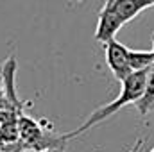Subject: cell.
<instances>
[{
    "mask_svg": "<svg viewBox=\"0 0 154 152\" xmlns=\"http://www.w3.org/2000/svg\"><path fill=\"white\" fill-rule=\"evenodd\" d=\"M145 81H147V70L133 72L127 79H124V81L120 82L122 88H120V93H118V97H116L115 100H111L109 104H106V106L95 109L79 129L63 134V138H65L66 141L72 140V138H77V136L84 134L86 131H90L91 127H95V125L102 123L104 120H108L109 116H113V114H115L116 111H120L122 108H125V106H129V104H136V102L142 99V95H143Z\"/></svg>",
    "mask_w": 154,
    "mask_h": 152,
    "instance_id": "cell-1",
    "label": "cell"
},
{
    "mask_svg": "<svg viewBox=\"0 0 154 152\" xmlns=\"http://www.w3.org/2000/svg\"><path fill=\"white\" fill-rule=\"evenodd\" d=\"M154 5V0H108L99 13L95 29V39L106 43L116 36V32L142 11Z\"/></svg>",
    "mask_w": 154,
    "mask_h": 152,
    "instance_id": "cell-2",
    "label": "cell"
},
{
    "mask_svg": "<svg viewBox=\"0 0 154 152\" xmlns=\"http://www.w3.org/2000/svg\"><path fill=\"white\" fill-rule=\"evenodd\" d=\"M129 48L125 45H122L115 38L104 43V54H106V65L111 70V74L115 75L118 82H122L124 79L133 74V68L129 65Z\"/></svg>",
    "mask_w": 154,
    "mask_h": 152,
    "instance_id": "cell-3",
    "label": "cell"
},
{
    "mask_svg": "<svg viewBox=\"0 0 154 152\" xmlns=\"http://www.w3.org/2000/svg\"><path fill=\"white\" fill-rule=\"evenodd\" d=\"M2 82H4V97L9 102V106L16 109L18 113H23V102L20 100L16 93V59L14 56H11L2 66Z\"/></svg>",
    "mask_w": 154,
    "mask_h": 152,
    "instance_id": "cell-4",
    "label": "cell"
},
{
    "mask_svg": "<svg viewBox=\"0 0 154 152\" xmlns=\"http://www.w3.org/2000/svg\"><path fill=\"white\" fill-rule=\"evenodd\" d=\"M138 113L142 116H147L154 111V65L147 70V81H145V90L142 99L134 104Z\"/></svg>",
    "mask_w": 154,
    "mask_h": 152,
    "instance_id": "cell-5",
    "label": "cell"
},
{
    "mask_svg": "<svg viewBox=\"0 0 154 152\" xmlns=\"http://www.w3.org/2000/svg\"><path fill=\"white\" fill-rule=\"evenodd\" d=\"M129 65L133 72L149 70L154 65V50H133L129 48Z\"/></svg>",
    "mask_w": 154,
    "mask_h": 152,
    "instance_id": "cell-6",
    "label": "cell"
},
{
    "mask_svg": "<svg viewBox=\"0 0 154 152\" xmlns=\"http://www.w3.org/2000/svg\"><path fill=\"white\" fill-rule=\"evenodd\" d=\"M20 152H52V150H39V149H32V147H25Z\"/></svg>",
    "mask_w": 154,
    "mask_h": 152,
    "instance_id": "cell-7",
    "label": "cell"
},
{
    "mask_svg": "<svg viewBox=\"0 0 154 152\" xmlns=\"http://www.w3.org/2000/svg\"><path fill=\"white\" fill-rule=\"evenodd\" d=\"M0 95H4V82H2V68H0Z\"/></svg>",
    "mask_w": 154,
    "mask_h": 152,
    "instance_id": "cell-8",
    "label": "cell"
},
{
    "mask_svg": "<svg viewBox=\"0 0 154 152\" xmlns=\"http://www.w3.org/2000/svg\"><path fill=\"white\" fill-rule=\"evenodd\" d=\"M152 50H154V32H152Z\"/></svg>",
    "mask_w": 154,
    "mask_h": 152,
    "instance_id": "cell-9",
    "label": "cell"
},
{
    "mask_svg": "<svg viewBox=\"0 0 154 152\" xmlns=\"http://www.w3.org/2000/svg\"><path fill=\"white\" fill-rule=\"evenodd\" d=\"M151 152H154V149H152V150H151Z\"/></svg>",
    "mask_w": 154,
    "mask_h": 152,
    "instance_id": "cell-10",
    "label": "cell"
}]
</instances>
